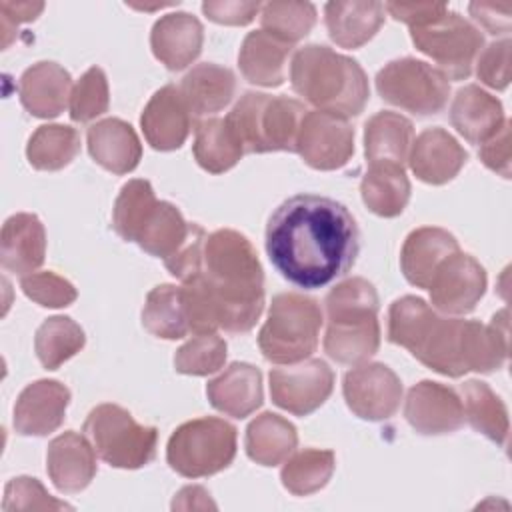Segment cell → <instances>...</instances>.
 Instances as JSON below:
<instances>
[{
  "instance_id": "1",
  "label": "cell",
  "mask_w": 512,
  "mask_h": 512,
  "mask_svg": "<svg viewBox=\"0 0 512 512\" xmlns=\"http://www.w3.org/2000/svg\"><path fill=\"white\" fill-rule=\"evenodd\" d=\"M358 226L348 208L318 194L284 200L266 224V252L294 286L314 290L344 276L358 256Z\"/></svg>"
},
{
  "instance_id": "2",
  "label": "cell",
  "mask_w": 512,
  "mask_h": 512,
  "mask_svg": "<svg viewBox=\"0 0 512 512\" xmlns=\"http://www.w3.org/2000/svg\"><path fill=\"white\" fill-rule=\"evenodd\" d=\"M202 278L214 300L218 328L244 334L264 310V274L250 240L236 230H216L206 238Z\"/></svg>"
},
{
  "instance_id": "3",
  "label": "cell",
  "mask_w": 512,
  "mask_h": 512,
  "mask_svg": "<svg viewBox=\"0 0 512 512\" xmlns=\"http://www.w3.org/2000/svg\"><path fill=\"white\" fill-rule=\"evenodd\" d=\"M388 340L442 376L460 378L468 372L466 320L440 316L422 298L402 296L392 302Z\"/></svg>"
},
{
  "instance_id": "4",
  "label": "cell",
  "mask_w": 512,
  "mask_h": 512,
  "mask_svg": "<svg viewBox=\"0 0 512 512\" xmlns=\"http://www.w3.org/2000/svg\"><path fill=\"white\" fill-rule=\"evenodd\" d=\"M290 82L316 110L344 118L358 116L370 96L362 66L322 44H308L292 56Z\"/></svg>"
},
{
  "instance_id": "5",
  "label": "cell",
  "mask_w": 512,
  "mask_h": 512,
  "mask_svg": "<svg viewBox=\"0 0 512 512\" xmlns=\"http://www.w3.org/2000/svg\"><path fill=\"white\" fill-rule=\"evenodd\" d=\"M328 328L326 354L338 364H362L378 352V294L366 278H348L336 284L326 300Z\"/></svg>"
},
{
  "instance_id": "6",
  "label": "cell",
  "mask_w": 512,
  "mask_h": 512,
  "mask_svg": "<svg viewBox=\"0 0 512 512\" xmlns=\"http://www.w3.org/2000/svg\"><path fill=\"white\" fill-rule=\"evenodd\" d=\"M308 110L288 96L246 92L226 122L246 152H296L300 122Z\"/></svg>"
},
{
  "instance_id": "7",
  "label": "cell",
  "mask_w": 512,
  "mask_h": 512,
  "mask_svg": "<svg viewBox=\"0 0 512 512\" xmlns=\"http://www.w3.org/2000/svg\"><path fill=\"white\" fill-rule=\"evenodd\" d=\"M322 328V310L310 296L282 292L272 298L258 346L274 364H296L312 356Z\"/></svg>"
},
{
  "instance_id": "8",
  "label": "cell",
  "mask_w": 512,
  "mask_h": 512,
  "mask_svg": "<svg viewBox=\"0 0 512 512\" xmlns=\"http://www.w3.org/2000/svg\"><path fill=\"white\" fill-rule=\"evenodd\" d=\"M84 436L96 454L114 468L136 470L156 456L158 430L138 424L132 414L116 404H100L84 422Z\"/></svg>"
},
{
  "instance_id": "9",
  "label": "cell",
  "mask_w": 512,
  "mask_h": 512,
  "mask_svg": "<svg viewBox=\"0 0 512 512\" xmlns=\"http://www.w3.org/2000/svg\"><path fill=\"white\" fill-rule=\"evenodd\" d=\"M236 456V428L222 418H196L174 430L166 446V460L184 478L212 476L232 464Z\"/></svg>"
},
{
  "instance_id": "10",
  "label": "cell",
  "mask_w": 512,
  "mask_h": 512,
  "mask_svg": "<svg viewBox=\"0 0 512 512\" xmlns=\"http://www.w3.org/2000/svg\"><path fill=\"white\" fill-rule=\"evenodd\" d=\"M376 90L380 98L416 116H432L444 110L450 96L448 78L416 58H400L388 62L376 74Z\"/></svg>"
},
{
  "instance_id": "11",
  "label": "cell",
  "mask_w": 512,
  "mask_h": 512,
  "mask_svg": "<svg viewBox=\"0 0 512 512\" xmlns=\"http://www.w3.org/2000/svg\"><path fill=\"white\" fill-rule=\"evenodd\" d=\"M410 38L422 54L438 64V70L448 80L468 78L484 46L480 30L450 10L424 26L410 28Z\"/></svg>"
},
{
  "instance_id": "12",
  "label": "cell",
  "mask_w": 512,
  "mask_h": 512,
  "mask_svg": "<svg viewBox=\"0 0 512 512\" xmlns=\"http://www.w3.org/2000/svg\"><path fill=\"white\" fill-rule=\"evenodd\" d=\"M342 392L352 414L368 422H380L398 412L402 382L386 364L362 362L344 374Z\"/></svg>"
},
{
  "instance_id": "13",
  "label": "cell",
  "mask_w": 512,
  "mask_h": 512,
  "mask_svg": "<svg viewBox=\"0 0 512 512\" xmlns=\"http://www.w3.org/2000/svg\"><path fill=\"white\" fill-rule=\"evenodd\" d=\"M296 152L314 170H338L354 154V128L344 116L322 110L306 112L300 122Z\"/></svg>"
},
{
  "instance_id": "14",
  "label": "cell",
  "mask_w": 512,
  "mask_h": 512,
  "mask_svg": "<svg viewBox=\"0 0 512 512\" xmlns=\"http://www.w3.org/2000/svg\"><path fill=\"white\" fill-rule=\"evenodd\" d=\"M334 388L332 368L318 358L274 368L270 372L272 402L296 416H308L318 410Z\"/></svg>"
},
{
  "instance_id": "15",
  "label": "cell",
  "mask_w": 512,
  "mask_h": 512,
  "mask_svg": "<svg viewBox=\"0 0 512 512\" xmlns=\"http://www.w3.org/2000/svg\"><path fill=\"white\" fill-rule=\"evenodd\" d=\"M486 282L482 264L458 250L438 266L426 290L438 312L460 316L476 308L486 292Z\"/></svg>"
},
{
  "instance_id": "16",
  "label": "cell",
  "mask_w": 512,
  "mask_h": 512,
  "mask_svg": "<svg viewBox=\"0 0 512 512\" xmlns=\"http://www.w3.org/2000/svg\"><path fill=\"white\" fill-rule=\"evenodd\" d=\"M408 424L422 436L452 434L464 424V406L454 388L422 380L408 390L404 402Z\"/></svg>"
},
{
  "instance_id": "17",
  "label": "cell",
  "mask_w": 512,
  "mask_h": 512,
  "mask_svg": "<svg viewBox=\"0 0 512 512\" xmlns=\"http://www.w3.org/2000/svg\"><path fill=\"white\" fill-rule=\"evenodd\" d=\"M194 114L178 86L168 84L154 92L144 106L140 126L146 142L160 152L180 148L192 128Z\"/></svg>"
},
{
  "instance_id": "18",
  "label": "cell",
  "mask_w": 512,
  "mask_h": 512,
  "mask_svg": "<svg viewBox=\"0 0 512 512\" xmlns=\"http://www.w3.org/2000/svg\"><path fill=\"white\" fill-rule=\"evenodd\" d=\"M70 390L58 380H36L28 384L14 404V430L20 436H48L66 418Z\"/></svg>"
},
{
  "instance_id": "19",
  "label": "cell",
  "mask_w": 512,
  "mask_h": 512,
  "mask_svg": "<svg viewBox=\"0 0 512 512\" xmlns=\"http://www.w3.org/2000/svg\"><path fill=\"white\" fill-rule=\"evenodd\" d=\"M46 470L58 492H82L96 476V450L84 434L68 430L48 444Z\"/></svg>"
},
{
  "instance_id": "20",
  "label": "cell",
  "mask_w": 512,
  "mask_h": 512,
  "mask_svg": "<svg viewBox=\"0 0 512 512\" xmlns=\"http://www.w3.org/2000/svg\"><path fill=\"white\" fill-rule=\"evenodd\" d=\"M468 152L444 128H428L412 142L408 164L414 176L426 184H446L458 176Z\"/></svg>"
},
{
  "instance_id": "21",
  "label": "cell",
  "mask_w": 512,
  "mask_h": 512,
  "mask_svg": "<svg viewBox=\"0 0 512 512\" xmlns=\"http://www.w3.org/2000/svg\"><path fill=\"white\" fill-rule=\"evenodd\" d=\"M204 28L188 12H170L158 18L150 32V46L156 60L168 70L190 66L202 52Z\"/></svg>"
},
{
  "instance_id": "22",
  "label": "cell",
  "mask_w": 512,
  "mask_h": 512,
  "mask_svg": "<svg viewBox=\"0 0 512 512\" xmlns=\"http://www.w3.org/2000/svg\"><path fill=\"white\" fill-rule=\"evenodd\" d=\"M72 78L56 62H36L22 76L18 94L22 106L36 118H56L70 104Z\"/></svg>"
},
{
  "instance_id": "23",
  "label": "cell",
  "mask_w": 512,
  "mask_h": 512,
  "mask_svg": "<svg viewBox=\"0 0 512 512\" xmlns=\"http://www.w3.org/2000/svg\"><path fill=\"white\" fill-rule=\"evenodd\" d=\"M460 246L456 238L436 226H422L412 230L400 252V268L404 278L416 288H428L438 266Z\"/></svg>"
},
{
  "instance_id": "24",
  "label": "cell",
  "mask_w": 512,
  "mask_h": 512,
  "mask_svg": "<svg viewBox=\"0 0 512 512\" xmlns=\"http://www.w3.org/2000/svg\"><path fill=\"white\" fill-rule=\"evenodd\" d=\"M46 256V230L34 214L10 216L0 234L2 268L20 276L32 274Z\"/></svg>"
},
{
  "instance_id": "25",
  "label": "cell",
  "mask_w": 512,
  "mask_h": 512,
  "mask_svg": "<svg viewBox=\"0 0 512 512\" xmlns=\"http://www.w3.org/2000/svg\"><path fill=\"white\" fill-rule=\"evenodd\" d=\"M210 404L232 418H246L262 406V374L246 362H232L220 376L208 382Z\"/></svg>"
},
{
  "instance_id": "26",
  "label": "cell",
  "mask_w": 512,
  "mask_h": 512,
  "mask_svg": "<svg viewBox=\"0 0 512 512\" xmlns=\"http://www.w3.org/2000/svg\"><path fill=\"white\" fill-rule=\"evenodd\" d=\"M88 152L96 164L114 174L132 172L142 158L134 128L120 118H106L88 128Z\"/></svg>"
},
{
  "instance_id": "27",
  "label": "cell",
  "mask_w": 512,
  "mask_h": 512,
  "mask_svg": "<svg viewBox=\"0 0 512 512\" xmlns=\"http://www.w3.org/2000/svg\"><path fill=\"white\" fill-rule=\"evenodd\" d=\"M384 12V4L376 0H336L324 6V22L340 48H360L384 24Z\"/></svg>"
},
{
  "instance_id": "28",
  "label": "cell",
  "mask_w": 512,
  "mask_h": 512,
  "mask_svg": "<svg viewBox=\"0 0 512 512\" xmlns=\"http://www.w3.org/2000/svg\"><path fill=\"white\" fill-rule=\"evenodd\" d=\"M500 100L476 84L460 88L450 106V122L470 144H482L504 124Z\"/></svg>"
},
{
  "instance_id": "29",
  "label": "cell",
  "mask_w": 512,
  "mask_h": 512,
  "mask_svg": "<svg viewBox=\"0 0 512 512\" xmlns=\"http://www.w3.org/2000/svg\"><path fill=\"white\" fill-rule=\"evenodd\" d=\"M198 228V224L186 222L182 212L174 204L158 200L154 210L144 220L134 242L150 256L168 262L190 242Z\"/></svg>"
},
{
  "instance_id": "30",
  "label": "cell",
  "mask_w": 512,
  "mask_h": 512,
  "mask_svg": "<svg viewBox=\"0 0 512 512\" xmlns=\"http://www.w3.org/2000/svg\"><path fill=\"white\" fill-rule=\"evenodd\" d=\"M290 52L292 44L282 42L264 30H256L244 38L238 66L250 84L276 88L284 82V68Z\"/></svg>"
},
{
  "instance_id": "31",
  "label": "cell",
  "mask_w": 512,
  "mask_h": 512,
  "mask_svg": "<svg viewBox=\"0 0 512 512\" xmlns=\"http://www.w3.org/2000/svg\"><path fill=\"white\" fill-rule=\"evenodd\" d=\"M414 142V128L408 118L396 112H378L364 126V152L368 166L408 162Z\"/></svg>"
},
{
  "instance_id": "32",
  "label": "cell",
  "mask_w": 512,
  "mask_h": 512,
  "mask_svg": "<svg viewBox=\"0 0 512 512\" xmlns=\"http://www.w3.org/2000/svg\"><path fill=\"white\" fill-rule=\"evenodd\" d=\"M180 92L194 116H210L224 110L236 92V78L230 68L204 62L194 66L180 82Z\"/></svg>"
},
{
  "instance_id": "33",
  "label": "cell",
  "mask_w": 512,
  "mask_h": 512,
  "mask_svg": "<svg viewBox=\"0 0 512 512\" xmlns=\"http://www.w3.org/2000/svg\"><path fill=\"white\" fill-rule=\"evenodd\" d=\"M296 428L274 412H262L246 428V454L260 466L282 464L296 448Z\"/></svg>"
},
{
  "instance_id": "34",
  "label": "cell",
  "mask_w": 512,
  "mask_h": 512,
  "mask_svg": "<svg viewBox=\"0 0 512 512\" xmlns=\"http://www.w3.org/2000/svg\"><path fill=\"white\" fill-rule=\"evenodd\" d=\"M362 202L370 212L382 218H394L404 212L410 200V182L404 166L372 164L360 182Z\"/></svg>"
},
{
  "instance_id": "35",
  "label": "cell",
  "mask_w": 512,
  "mask_h": 512,
  "mask_svg": "<svg viewBox=\"0 0 512 512\" xmlns=\"http://www.w3.org/2000/svg\"><path fill=\"white\" fill-rule=\"evenodd\" d=\"M246 154L242 142L226 118H206L198 122L194 136V158L210 174H222L234 168Z\"/></svg>"
},
{
  "instance_id": "36",
  "label": "cell",
  "mask_w": 512,
  "mask_h": 512,
  "mask_svg": "<svg viewBox=\"0 0 512 512\" xmlns=\"http://www.w3.org/2000/svg\"><path fill=\"white\" fill-rule=\"evenodd\" d=\"M464 394V420L470 422V426L484 434L488 440L496 442L498 446H506L508 440V412L500 396L494 394V390L480 380H468L462 384Z\"/></svg>"
},
{
  "instance_id": "37",
  "label": "cell",
  "mask_w": 512,
  "mask_h": 512,
  "mask_svg": "<svg viewBox=\"0 0 512 512\" xmlns=\"http://www.w3.org/2000/svg\"><path fill=\"white\" fill-rule=\"evenodd\" d=\"M142 324L156 338H184L190 328L186 320L182 288L174 284H160L152 288L142 308Z\"/></svg>"
},
{
  "instance_id": "38",
  "label": "cell",
  "mask_w": 512,
  "mask_h": 512,
  "mask_svg": "<svg viewBox=\"0 0 512 512\" xmlns=\"http://www.w3.org/2000/svg\"><path fill=\"white\" fill-rule=\"evenodd\" d=\"M80 152V134L72 126L44 124L36 128L26 146L32 168L56 172L66 168Z\"/></svg>"
},
{
  "instance_id": "39",
  "label": "cell",
  "mask_w": 512,
  "mask_h": 512,
  "mask_svg": "<svg viewBox=\"0 0 512 512\" xmlns=\"http://www.w3.org/2000/svg\"><path fill=\"white\" fill-rule=\"evenodd\" d=\"M86 344L84 330L68 316L46 318L34 336V350L46 370L60 368Z\"/></svg>"
},
{
  "instance_id": "40",
  "label": "cell",
  "mask_w": 512,
  "mask_h": 512,
  "mask_svg": "<svg viewBox=\"0 0 512 512\" xmlns=\"http://www.w3.org/2000/svg\"><path fill=\"white\" fill-rule=\"evenodd\" d=\"M336 466L334 452L306 448L284 460L282 486L294 496H308L322 490L332 478Z\"/></svg>"
},
{
  "instance_id": "41",
  "label": "cell",
  "mask_w": 512,
  "mask_h": 512,
  "mask_svg": "<svg viewBox=\"0 0 512 512\" xmlns=\"http://www.w3.org/2000/svg\"><path fill=\"white\" fill-rule=\"evenodd\" d=\"M158 204L154 190L148 180H130L122 186L114 208H112V228L114 232L126 240L134 242L144 220Z\"/></svg>"
},
{
  "instance_id": "42",
  "label": "cell",
  "mask_w": 512,
  "mask_h": 512,
  "mask_svg": "<svg viewBox=\"0 0 512 512\" xmlns=\"http://www.w3.org/2000/svg\"><path fill=\"white\" fill-rule=\"evenodd\" d=\"M262 30L280 38L282 42L296 44L316 24V8L310 2L272 0L262 4L260 10Z\"/></svg>"
},
{
  "instance_id": "43",
  "label": "cell",
  "mask_w": 512,
  "mask_h": 512,
  "mask_svg": "<svg viewBox=\"0 0 512 512\" xmlns=\"http://www.w3.org/2000/svg\"><path fill=\"white\" fill-rule=\"evenodd\" d=\"M226 362V342L216 332L196 334L174 354V368L188 376H208L218 372Z\"/></svg>"
},
{
  "instance_id": "44",
  "label": "cell",
  "mask_w": 512,
  "mask_h": 512,
  "mask_svg": "<svg viewBox=\"0 0 512 512\" xmlns=\"http://www.w3.org/2000/svg\"><path fill=\"white\" fill-rule=\"evenodd\" d=\"M108 80L102 68H88L74 84L70 94V118L74 122H90L108 110Z\"/></svg>"
},
{
  "instance_id": "45",
  "label": "cell",
  "mask_w": 512,
  "mask_h": 512,
  "mask_svg": "<svg viewBox=\"0 0 512 512\" xmlns=\"http://www.w3.org/2000/svg\"><path fill=\"white\" fill-rule=\"evenodd\" d=\"M4 512L16 510H72L70 504L48 494V490L30 476L12 478L4 488Z\"/></svg>"
},
{
  "instance_id": "46",
  "label": "cell",
  "mask_w": 512,
  "mask_h": 512,
  "mask_svg": "<svg viewBox=\"0 0 512 512\" xmlns=\"http://www.w3.org/2000/svg\"><path fill=\"white\" fill-rule=\"evenodd\" d=\"M22 292L36 304L44 308H64L70 306L78 292L72 282L54 272H32L20 280Z\"/></svg>"
},
{
  "instance_id": "47",
  "label": "cell",
  "mask_w": 512,
  "mask_h": 512,
  "mask_svg": "<svg viewBox=\"0 0 512 512\" xmlns=\"http://www.w3.org/2000/svg\"><path fill=\"white\" fill-rule=\"evenodd\" d=\"M476 74L482 84L504 90L510 82V40H498L488 44L476 62Z\"/></svg>"
},
{
  "instance_id": "48",
  "label": "cell",
  "mask_w": 512,
  "mask_h": 512,
  "mask_svg": "<svg viewBox=\"0 0 512 512\" xmlns=\"http://www.w3.org/2000/svg\"><path fill=\"white\" fill-rule=\"evenodd\" d=\"M262 4L260 2H238V0H210L202 4V12L216 24L226 26H246L254 20L256 14H260Z\"/></svg>"
},
{
  "instance_id": "49",
  "label": "cell",
  "mask_w": 512,
  "mask_h": 512,
  "mask_svg": "<svg viewBox=\"0 0 512 512\" xmlns=\"http://www.w3.org/2000/svg\"><path fill=\"white\" fill-rule=\"evenodd\" d=\"M478 154L486 168L510 178V120H504L500 130L482 142Z\"/></svg>"
},
{
  "instance_id": "50",
  "label": "cell",
  "mask_w": 512,
  "mask_h": 512,
  "mask_svg": "<svg viewBox=\"0 0 512 512\" xmlns=\"http://www.w3.org/2000/svg\"><path fill=\"white\" fill-rule=\"evenodd\" d=\"M384 8L394 20L406 22L410 28L424 26L448 10L444 4L432 2H388L384 4Z\"/></svg>"
},
{
  "instance_id": "51",
  "label": "cell",
  "mask_w": 512,
  "mask_h": 512,
  "mask_svg": "<svg viewBox=\"0 0 512 512\" xmlns=\"http://www.w3.org/2000/svg\"><path fill=\"white\" fill-rule=\"evenodd\" d=\"M44 10L42 2H0V24H2V48H8L14 40L18 24L36 20Z\"/></svg>"
},
{
  "instance_id": "52",
  "label": "cell",
  "mask_w": 512,
  "mask_h": 512,
  "mask_svg": "<svg viewBox=\"0 0 512 512\" xmlns=\"http://www.w3.org/2000/svg\"><path fill=\"white\" fill-rule=\"evenodd\" d=\"M472 18L488 32V34H508L510 32V14H512V4L502 2H472L468 6Z\"/></svg>"
},
{
  "instance_id": "53",
  "label": "cell",
  "mask_w": 512,
  "mask_h": 512,
  "mask_svg": "<svg viewBox=\"0 0 512 512\" xmlns=\"http://www.w3.org/2000/svg\"><path fill=\"white\" fill-rule=\"evenodd\" d=\"M172 508L174 510H208V508H216V504L212 502L210 494L206 488L202 486H186L182 488L174 500H172Z\"/></svg>"
}]
</instances>
